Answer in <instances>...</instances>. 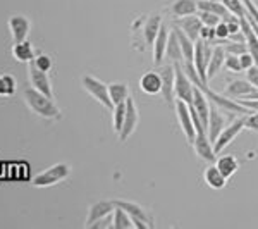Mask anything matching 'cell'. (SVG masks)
I'll use <instances>...</instances> for the list:
<instances>
[{
  "label": "cell",
  "mask_w": 258,
  "mask_h": 229,
  "mask_svg": "<svg viewBox=\"0 0 258 229\" xmlns=\"http://www.w3.org/2000/svg\"><path fill=\"white\" fill-rule=\"evenodd\" d=\"M24 102H26V105L30 107L31 112H35L36 116H40V118L43 119H60V110L59 107L55 105V102H53L52 98L47 97V95L40 93L36 88H26L24 90Z\"/></svg>",
  "instance_id": "6da1fadb"
},
{
  "label": "cell",
  "mask_w": 258,
  "mask_h": 229,
  "mask_svg": "<svg viewBox=\"0 0 258 229\" xmlns=\"http://www.w3.org/2000/svg\"><path fill=\"white\" fill-rule=\"evenodd\" d=\"M174 71H176V83H174V97L177 100H182L188 105L193 103V91L195 83L189 80L188 74L182 69V62H176L174 64Z\"/></svg>",
  "instance_id": "7a4b0ae2"
},
{
  "label": "cell",
  "mask_w": 258,
  "mask_h": 229,
  "mask_svg": "<svg viewBox=\"0 0 258 229\" xmlns=\"http://www.w3.org/2000/svg\"><path fill=\"white\" fill-rule=\"evenodd\" d=\"M81 85L88 93L93 97L95 100H98L103 107H107L109 110H114V103L110 100V95H109V86L105 83H102L100 80H97L95 76H83L81 78Z\"/></svg>",
  "instance_id": "3957f363"
},
{
  "label": "cell",
  "mask_w": 258,
  "mask_h": 229,
  "mask_svg": "<svg viewBox=\"0 0 258 229\" xmlns=\"http://www.w3.org/2000/svg\"><path fill=\"white\" fill-rule=\"evenodd\" d=\"M69 173H71L69 164L60 162V164H55V165H52V167H48L47 170H43V173H40L38 176L33 180V185L38 186V188L53 186V185H57V183L64 181L66 178L69 176Z\"/></svg>",
  "instance_id": "277c9868"
},
{
  "label": "cell",
  "mask_w": 258,
  "mask_h": 229,
  "mask_svg": "<svg viewBox=\"0 0 258 229\" xmlns=\"http://www.w3.org/2000/svg\"><path fill=\"white\" fill-rule=\"evenodd\" d=\"M176 114H177V119H179V124H181L182 131H184V136H186V141L188 143H193L195 138H197V128H195V123H193V118H191V112H189V105L182 100H177L176 98Z\"/></svg>",
  "instance_id": "5b68a950"
},
{
  "label": "cell",
  "mask_w": 258,
  "mask_h": 229,
  "mask_svg": "<svg viewBox=\"0 0 258 229\" xmlns=\"http://www.w3.org/2000/svg\"><path fill=\"white\" fill-rule=\"evenodd\" d=\"M138 119H140L138 107H136L135 100L129 97L126 100V116H124V123H122V128H120V133H119L120 141L129 140V136L135 133L136 126H138Z\"/></svg>",
  "instance_id": "8992f818"
},
{
  "label": "cell",
  "mask_w": 258,
  "mask_h": 229,
  "mask_svg": "<svg viewBox=\"0 0 258 229\" xmlns=\"http://www.w3.org/2000/svg\"><path fill=\"white\" fill-rule=\"evenodd\" d=\"M243 128H244L243 118H241V119H236V121H232V123L229 124V126L224 128L222 133H220V135L217 136V140L214 141V150H215V153L222 152V150L226 148L227 145L231 143V141L239 135Z\"/></svg>",
  "instance_id": "52a82bcc"
},
{
  "label": "cell",
  "mask_w": 258,
  "mask_h": 229,
  "mask_svg": "<svg viewBox=\"0 0 258 229\" xmlns=\"http://www.w3.org/2000/svg\"><path fill=\"white\" fill-rule=\"evenodd\" d=\"M191 145H193V148H195V153H197L202 160H207V162L217 160V153H215V150H214V143L210 141L207 133H197V138H195V141Z\"/></svg>",
  "instance_id": "ba28073f"
},
{
  "label": "cell",
  "mask_w": 258,
  "mask_h": 229,
  "mask_svg": "<svg viewBox=\"0 0 258 229\" xmlns=\"http://www.w3.org/2000/svg\"><path fill=\"white\" fill-rule=\"evenodd\" d=\"M115 205L112 200H100V202H95L93 205L90 207L88 215H86V227H93L95 222H98L100 219L107 217L114 212Z\"/></svg>",
  "instance_id": "9c48e42d"
},
{
  "label": "cell",
  "mask_w": 258,
  "mask_h": 229,
  "mask_svg": "<svg viewBox=\"0 0 258 229\" xmlns=\"http://www.w3.org/2000/svg\"><path fill=\"white\" fill-rule=\"evenodd\" d=\"M162 76V97H164L165 102L169 105H174V83H176V71H174V64L172 66H164L160 71Z\"/></svg>",
  "instance_id": "30bf717a"
},
{
  "label": "cell",
  "mask_w": 258,
  "mask_h": 229,
  "mask_svg": "<svg viewBox=\"0 0 258 229\" xmlns=\"http://www.w3.org/2000/svg\"><path fill=\"white\" fill-rule=\"evenodd\" d=\"M226 128V118L219 112V109L215 107V103H210V116H209V124H207V135H209L210 141L214 143L217 140V136L222 133V130Z\"/></svg>",
  "instance_id": "8fae6325"
},
{
  "label": "cell",
  "mask_w": 258,
  "mask_h": 229,
  "mask_svg": "<svg viewBox=\"0 0 258 229\" xmlns=\"http://www.w3.org/2000/svg\"><path fill=\"white\" fill-rule=\"evenodd\" d=\"M30 81H31L33 88H36L40 93H43L52 98V85H50L48 74L45 73V71H40L33 62L30 66Z\"/></svg>",
  "instance_id": "7c38bea8"
},
{
  "label": "cell",
  "mask_w": 258,
  "mask_h": 229,
  "mask_svg": "<svg viewBox=\"0 0 258 229\" xmlns=\"http://www.w3.org/2000/svg\"><path fill=\"white\" fill-rule=\"evenodd\" d=\"M191 105H193L195 110L198 112L203 128L207 130V124H209V116H210V102H209V97H207V95L202 91V88H198L197 85H195L193 103H191Z\"/></svg>",
  "instance_id": "4fadbf2b"
},
{
  "label": "cell",
  "mask_w": 258,
  "mask_h": 229,
  "mask_svg": "<svg viewBox=\"0 0 258 229\" xmlns=\"http://www.w3.org/2000/svg\"><path fill=\"white\" fill-rule=\"evenodd\" d=\"M9 28L12 33V38H14V43H19V41H24L28 38L31 24L24 16H12L9 19Z\"/></svg>",
  "instance_id": "5bb4252c"
},
{
  "label": "cell",
  "mask_w": 258,
  "mask_h": 229,
  "mask_svg": "<svg viewBox=\"0 0 258 229\" xmlns=\"http://www.w3.org/2000/svg\"><path fill=\"white\" fill-rule=\"evenodd\" d=\"M177 28L184 33L186 36H189L193 41H197L200 40V31H202V28H203V23L200 21L197 14H193V16H186V18L179 19Z\"/></svg>",
  "instance_id": "9a60e30c"
},
{
  "label": "cell",
  "mask_w": 258,
  "mask_h": 229,
  "mask_svg": "<svg viewBox=\"0 0 258 229\" xmlns=\"http://www.w3.org/2000/svg\"><path fill=\"white\" fill-rule=\"evenodd\" d=\"M140 88L147 95H159L162 91V76L157 71H148L141 76Z\"/></svg>",
  "instance_id": "2e32d148"
},
{
  "label": "cell",
  "mask_w": 258,
  "mask_h": 229,
  "mask_svg": "<svg viewBox=\"0 0 258 229\" xmlns=\"http://www.w3.org/2000/svg\"><path fill=\"white\" fill-rule=\"evenodd\" d=\"M253 90H255V86H253L248 80H234L227 85V88L224 90V95L232 100H239V98H244L246 95H249Z\"/></svg>",
  "instance_id": "e0dca14e"
},
{
  "label": "cell",
  "mask_w": 258,
  "mask_h": 229,
  "mask_svg": "<svg viewBox=\"0 0 258 229\" xmlns=\"http://www.w3.org/2000/svg\"><path fill=\"white\" fill-rule=\"evenodd\" d=\"M112 202H114V205H115V207H120L122 210H126L127 214L131 215L133 222H135V220H143V222H147L148 226H152L148 214H147V212H145L143 209H141L138 203L129 202V200H120V198H115V200H112Z\"/></svg>",
  "instance_id": "ac0fdd59"
},
{
  "label": "cell",
  "mask_w": 258,
  "mask_h": 229,
  "mask_svg": "<svg viewBox=\"0 0 258 229\" xmlns=\"http://www.w3.org/2000/svg\"><path fill=\"white\" fill-rule=\"evenodd\" d=\"M169 35H170V31L167 30V26L162 23L159 35H157V38H155V41H153V45H152V47H153V62H155V66H160L162 59L165 57V48H167Z\"/></svg>",
  "instance_id": "d6986e66"
},
{
  "label": "cell",
  "mask_w": 258,
  "mask_h": 229,
  "mask_svg": "<svg viewBox=\"0 0 258 229\" xmlns=\"http://www.w3.org/2000/svg\"><path fill=\"white\" fill-rule=\"evenodd\" d=\"M224 62H226V50H224V47H214L210 62L207 66V78L209 80L217 76L219 71L224 68Z\"/></svg>",
  "instance_id": "ffe728a7"
},
{
  "label": "cell",
  "mask_w": 258,
  "mask_h": 229,
  "mask_svg": "<svg viewBox=\"0 0 258 229\" xmlns=\"http://www.w3.org/2000/svg\"><path fill=\"white\" fill-rule=\"evenodd\" d=\"M170 12L176 18H186L198 12V0H174L170 6Z\"/></svg>",
  "instance_id": "44dd1931"
},
{
  "label": "cell",
  "mask_w": 258,
  "mask_h": 229,
  "mask_svg": "<svg viewBox=\"0 0 258 229\" xmlns=\"http://www.w3.org/2000/svg\"><path fill=\"white\" fill-rule=\"evenodd\" d=\"M12 55L16 57L19 62H33L36 59V50L33 48V45L28 40L19 41V43H14L12 47Z\"/></svg>",
  "instance_id": "7402d4cb"
},
{
  "label": "cell",
  "mask_w": 258,
  "mask_h": 229,
  "mask_svg": "<svg viewBox=\"0 0 258 229\" xmlns=\"http://www.w3.org/2000/svg\"><path fill=\"white\" fill-rule=\"evenodd\" d=\"M203 180H205V183L210 186L212 190H222L224 186H226L227 178L224 176V174L217 169V165L214 164V165H209V167L205 169V173H203Z\"/></svg>",
  "instance_id": "603a6c76"
},
{
  "label": "cell",
  "mask_w": 258,
  "mask_h": 229,
  "mask_svg": "<svg viewBox=\"0 0 258 229\" xmlns=\"http://www.w3.org/2000/svg\"><path fill=\"white\" fill-rule=\"evenodd\" d=\"M165 57L170 62H184V55H182V50H181V43H179V38L176 35V31H170L169 40H167V48H165Z\"/></svg>",
  "instance_id": "cb8c5ba5"
},
{
  "label": "cell",
  "mask_w": 258,
  "mask_h": 229,
  "mask_svg": "<svg viewBox=\"0 0 258 229\" xmlns=\"http://www.w3.org/2000/svg\"><path fill=\"white\" fill-rule=\"evenodd\" d=\"M198 11L214 12V14L220 16V19L222 21H226V19L231 18V16H234L227 11V7L224 6L222 2H217V0H198Z\"/></svg>",
  "instance_id": "d4e9b609"
},
{
  "label": "cell",
  "mask_w": 258,
  "mask_h": 229,
  "mask_svg": "<svg viewBox=\"0 0 258 229\" xmlns=\"http://www.w3.org/2000/svg\"><path fill=\"white\" fill-rule=\"evenodd\" d=\"M215 165H217V169L227 178V180L231 176H234V174L238 173V169H239V162H238V159H236L234 155L219 157V159L215 160Z\"/></svg>",
  "instance_id": "484cf974"
},
{
  "label": "cell",
  "mask_w": 258,
  "mask_h": 229,
  "mask_svg": "<svg viewBox=\"0 0 258 229\" xmlns=\"http://www.w3.org/2000/svg\"><path fill=\"white\" fill-rule=\"evenodd\" d=\"M160 26H162V18L159 14H153L147 19L143 35H145V41H147L148 45H153V41H155L157 35H159V31H160Z\"/></svg>",
  "instance_id": "4316f807"
},
{
  "label": "cell",
  "mask_w": 258,
  "mask_h": 229,
  "mask_svg": "<svg viewBox=\"0 0 258 229\" xmlns=\"http://www.w3.org/2000/svg\"><path fill=\"white\" fill-rule=\"evenodd\" d=\"M112 227L131 229V227H135V222H133L131 215H129L126 210H122L120 207H115L114 212H112Z\"/></svg>",
  "instance_id": "83f0119b"
},
{
  "label": "cell",
  "mask_w": 258,
  "mask_h": 229,
  "mask_svg": "<svg viewBox=\"0 0 258 229\" xmlns=\"http://www.w3.org/2000/svg\"><path fill=\"white\" fill-rule=\"evenodd\" d=\"M109 95L114 105L122 103L129 98V86L126 83H112V85H109Z\"/></svg>",
  "instance_id": "f1b7e54d"
},
{
  "label": "cell",
  "mask_w": 258,
  "mask_h": 229,
  "mask_svg": "<svg viewBox=\"0 0 258 229\" xmlns=\"http://www.w3.org/2000/svg\"><path fill=\"white\" fill-rule=\"evenodd\" d=\"M176 35L179 38V43H181V50H182V55H184V62H193V57H195V41L186 36L179 28H176Z\"/></svg>",
  "instance_id": "f546056e"
},
{
  "label": "cell",
  "mask_w": 258,
  "mask_h": 229,
  "mask_svg": "<svg viewBox=\"0 0 258 229\" xmlns=\"http://www.w3.org/2000/svg\"><path fill=\"white\" fill-rule=\"evenodd\" d=\"M16 78L11 74H0V97H12L16 93Z\"/></svg>",
  "instance_id": "4dcf8cb0"
},
{
  "label": "cell",
  "mask_w": 258,
  "mask_h": 229,
  "mask_svg": "<svg viewBox=\"0 0 258 229\" xmlns=\"http://www.w3.org/2000/svg\"><path fill=\"white\" fill-rule=\"evenodd\" d=\"M224 6L227 7V11L231 14H234L236 18H244L246 16V7H244V2L243 0H220Z\"/></svg>",
  "instance_id": "1f68e13d"
},
{
  "label": "cell",
  "mask_w": 258,
  "mask_h": 229,
  "mask_svg": "<svg viewBox=\"0 0 258 229\" xmlns=\"http://www.w3.org/2000/svg\"><path fill=\"white\" fill-rule=\"evenodd\" d=\"M112 116H114V130L115 133H120V128H122V123H124V116H126V102L122 103H117L114 105V110H112Z\"/></svg>",
  "instance_id": "d6a6232c"
},
{
  "label": "cell",
  "mask_w": 258,
  "mask_h": 229,
  "mask_svg": "<svg viewBox=\"0 0 258 229\" xmlns=\"http://www.w3.org/2000/svg\"><path fill=\"white\" fill-rule=\"evenodd\" d=\"M200 21L203 23V26H217V24L220 23V16L214 14V12H209V11H198L197 12Z\"/></svg>",
  "instance_id": "836d02e7"
},
{
  "label": "cell",
  "mask_w": 258,
  "mask_h": 229,
  "mask_svg": "<svg viewBox=\"0 0 258 229\" xmlns=\"http://www.w3.org/2000/svg\"><path fill=\"white\" fill-rule=\"evenodd\" d=\"M224 50H226V53H234V55H241V53L246 52V43H243V41H231L227 38V41L224 43Z\"/></svg>",
  "instance_id": "e575fe53"
},
{
  "label": "cell",
  "mask_w": 258,
  "mask_h": 229,
  "mask_svg": "<svg viewBox=\"0 0 258 229\" xmlns=\"http://www.w3.org/2000/svg\"><path fill=\"white\" fill-rule=\"evenodd\" d=\"M229 28H227V23L226 21H220V23L215 26V40L214 41H220V43H226L227 38H229Z\"/></svg>",
  "instance_id": "d590c367"
},
{
  "label": "cell",
  "mask_w": 258,
  "mask_h": 229,
  "mask_svg": "<svg viewBox=\"0 0 258 229\" xmlns=\"http://www.w3.org/2000/svg\"><path fill=\"white\" fill-rule=\"evenodd\" d=\"M224 66L232 71V73H241L243 68H241V62H239V55H234V53H226V62Z\"/></svg>",
  "instance_id": "8d00e7d4"
},
{
  "label": "cell",
  "mask_w": 258,
  "mask_h": 229,
  "mask_svg": "<svg viewBox=\"0 0 258 229\" xmlns=\"http://www.w3.org/2000/svg\"><path fill=\"white\" fill-rule=\"evenodd\" d=\"M33 64H35L40 71H45V73H48V71L52 69V59H50L48 55H45V53H38L36 59L33 61Z\"/></svg>",
  "instance_id": "74e56055"
},
{
  "label": "cell",
  "mask_w": 258,
  "mask_h": 229,
  "mask_svg": "<svg viewBox=\"0 0 258 229\" xmlns=\"http://www.w3.org/2000/svg\"><path fill=\"white\" fill-rule=\"evenodd\" d=\"M243 123H244V128L251 131H258V112H253V114H246L243 116Z\"/></svg>",
  "instance_id": "f35d334b"
},
{
  "label": "cell",
  "mask_w": 258,
  "mask_h": 229,
  "mask_svg": "<svg viewBox=\"0 0 258 229\" xmlns=\"http://www.w3.org/2000/svg\"><path fill=\"white\" fill-rule=\"evenodd\" d=\"M200 40L214 41L215 40V26H203L202 31H200Z\"/></svg>",
  "instance_id": "ab89813d"
},
{
  "label": "cell",
  "mask_w": 258,
  "mask_h": 229,
  "mask_svg": "<svg viewBox=\"0 0 258 229\" xmlns=\"http://www.w3.org/2000/svg\"><path fill=\"white\" fill-rule=\"evenodd\" d=\"M239 62H241V68H243V71H246V69L251 68V66H255V59H253V55L248 52V50L239 55Z\"/></svg>",
  "instance_id": "60d3db41"
},
{
  "label": "cell",
  "mask_w": 258,
  "mask_h": 229,
  "mask_svg": "<svg viewBox=\"0 0 258 229\" xmlns=\"http://www.w3.org/2000/svg\"><path fill=\"white\" fill-rule=\"evenodd\" d=\"M246 80L251 83L255 88H258V66H251L249 69H246Z\"/></svg>",
  "instance_id": "b9f144b4"
},
{
  "label": "cell",
  "mask_w": 258,
  "mask_h": 229,
  "mask_svg": "<svg viewBox=\"0 0 258 229\" xmlns=\"http://www.w3.org/2000/svg\"><path fill=\"white\" fill-rule=\"evenodd\" d=\"M238 102L241 105H244L246 109L253 110V112H258V98H239Z\"/></svg>",
  "instance_id": "7bdbcfd3"
}]
</instances>
